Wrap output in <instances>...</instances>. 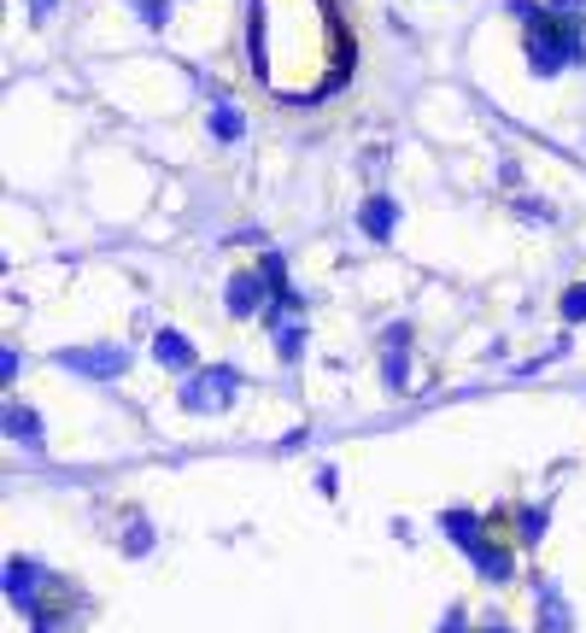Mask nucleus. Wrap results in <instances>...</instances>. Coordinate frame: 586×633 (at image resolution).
Wrapping results in <instances>:
<instances>
[{
    "label": "nucleus",
    "mask_w": 586,
    "mask_h": 633,
    "mask_svg": "<svg viewBox=\"0 0 586 633\" xmlns=\"http://www.w3.org/2000/svg\"><path fill=\"white\" fill-rule=\"evenodd\" d=\"M528 54H533V65L551 77L557 65H568L581 54V30L568 24V19H545V12H533V30H528Z\"/></svg>",
    "instance_id": "f257e3e1"
},
{
    "label": "nucleus",
    "mask_w": 586,
    "mask_h": 633,
    "mask_svg": "<svg viewBox=\"0 0 586 633\" xmlns=\"http://www.w3.org/2000/svg\"><path fill=\"white\" fill-rule=\"evenodd\" d=\"M153 352H159V364H177V370L194 364V352H188L182 335H159V340H153Z\"/></svg>",
    "instance_id": "f03ea898"
},
{
    "label": "nucleus",
    "mask_w": 586,
    "mask_h": 633,
    "mask_svg": "<svg viewBox=\"0 0 586 633\" xmlns=\"http://www.w3.org/2000/svg\"><path fill=\"white\" fill-rule=\"evenodd\" d=\"M65 364H77V370H89V375H112V370H124V352H106V358H82V352H65Z\"/></svg>",
    "instance_id": "7ed1b4c3"
},
{
    "label": "nucleus",
    "mask_w": 586,
    "mask_h": 633,
    "mask_svg": "<svg viewBox=\"0 0 586 633\" xmlns=\"http://www.w3.org/2000/svg\"><path fill=\"white\" fill-rule=\"evenodd\" d=\"M252 299H258V276H235V282H229V305H235L240 317H247Z\"/></svg>",
    "instance_id": "20e7f679"
},
{
    "label": "nucleus",
    "mask_w": 586,
    "mask_h": 633,
    "mask_svg": "<svg viewBox=\"0 0 586 633\" xmlns=\"http://www.w3.org/2000/svg\"><path fill=\"white\" fill-rule=\"evenodd\" d=\"M364 229H370V235H387V229H393V205H387V200H370V205H364Z\"/></svg>",
    "instance_id": "39448f33"
},
{
    "label": "nucleus",
    "mask_w": 586,
    "mask_h": 633,
    "mask_svg": "<svg viewBox=\"0 0 586 633\" xmlns=\"http://www.w3.org/2000/svg\"><path fill=\"white\" fill-rule=\"evenodd\" d=\"M563 317H568V323L586 317V287H568V294H563Z\"/></svg>",
    "instance_id": "423d86ee"
},
{
    "label": "nucleus",
    "mask_w": 586,
    "mask_h": 633,
    "mask_svg": "<svg viewBox=\"0 0 586 633\" xmlns=\"http://www.w3.org/2000/svg\"><path fill=\"white\" fill-rule=\"evenodd\" d=\"M217 135H223V142H235V135H240V112H235V106L217 112Z\"/></svg>",
    "instance_id": "0eeeda50"
},
{
    "label": "nucleus",
    "mask_w": 586,
    "mask_h": 633,
    "mask_svg": "<svg viewBox=\"0 0 586 633\" xmlns=\"http://www.w3.org/2000/svg\"><path fill=\"white\" fill-rule=\"evenodd\" d=\"M135 7H142V12H147V19H153V24H165V12H170V0H135Z\"/></svg>",
    "instance_id": "6e6552de"
},
{
    "label": "nucleus",
    "mask_w": 586,
    "mask_h": 633,
    "mask_svg": "<svg viewBox=\"0 0 586 633\" xmlns=\"http://www.w3.org/2000/svg\"><path fill=\"white\" fill-rule=\"evenodd\" d=\"M42 7H47V0H42Z\"/></svg>",
    "instance_id": "1a4fd4ad"
}]
</instances>
